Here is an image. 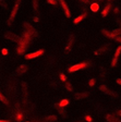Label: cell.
Returning a JSON list of instances; mask_svg holds the SVG:
<instances>
[{
	"mask_svg": "<svg viewBox=\"0 0 121 122\" xmlns=\"http://www.w3.org/2000/svg\"><path fill=\"white\" fill-rule=\"evenodd\" d=\"M85 119H86V120H87V121H88V122H91V121H92V118H91V117H89V116H86V117H85Z\"/></svg>",
	"mask_w": 121,
	"mask_h": 122,
	"instance_id": "31",
	"label": "cell"
},
{
	"mask_svg": "<svg viewBox=\"0 0 121 122\" xmlns=\"http://www.w3.org/2000/svg\"><path fill=\"white\" fill-rule=\"evenodd\" d=\"M0 122H9V121H5V120H0Z\"/></svg>",
	"mask_w": 121,
	"mask_h": 122,
	"instance_id": "36",
	"label": "cell"
},
{
	"mask_svg": "<svg viewBox=\"0 0 121 122\" xmlns=\"http://www.w3.org/2000/svg\"><path fill=\"white\" fill-rule=\"evenodd\" d=\"M0 102H2L3 104H5V105L9 104V102H8V99L5 98V96H3V94L1 93V92H0Z\"/></svg>",
	"mask_w": 121,
	"mask_h": 122,
	"instance_id": "19",
	"label": "cell"
},
{
	"mask_svg": "<svg viewBox=\"0 0 121 122\" xmlns=\"http://www.w3.org/2000/svg\"><path fill=\"white\" fill-rule=\"evenodd\" d=\"M5 37L8 38V39H10V41H14V43H21V41H22V38L19 37L18 35H15V34L11 33V32H7V33L5 34Z\"/></svg>",
	"mask_w": 121,
	"mask_h": 122,
	"instance_id": "5",
	"label": "cell"
},
{
	"mask_svg": "<svg viewBox=\"0 0 121 122\" xmlns=\"http://www.w3.org/2000/svg\"><path fill=\"white\" fill-rule=\"evenodd\" d=\"M43 53H44V50H43V49H39V50L35 51V52H31V53H27V55H25V59H27V60H30V59L37 58V57L42 56Z\"/></svg>",
	"mask_w": 121,
	"mask_h": 122,
	"instance_id": "7",
	"label": "cell"
},
{
	"mask_svg": "<svg viewBox=\"0 0 121 122\" xmlns=\"http://www.w3.org/2000/svg\"><path fill=\"white\" fill-rule=\"evenodd\" d=\"M22 38H24V39H26V41H30L32 38H33V36L31 35L30 33H27L26 30H24V33H23V36H22Z\"/></svg>",
	"mask_w": 121,
	"mask_h": 122,
	"instance_id": "17",
	"label": "cell"
},
{
	"mask_svg": "<svg viewBox=\"0 0 121 122\" xmlns=\"http://www.w3.org/2000/svg\"><path fill=\"white\" fill-rule=\"evenodd\" d=\"M88 64L86 63V62H82V63H78V64H74V66H72L71 68H69L68 71L69 72H75V71H79V70H83V69L87 68Z\"/></svg>",
	"mask_w": 121,
	"mask_h": 122,
	"instance_id": "3",
	"label": "cell"
},
{
	"mask_svg": "<svg viewBox=\"0 0 121 122\" xmlns=\"http://www.w3.org/2000/svg\"><path fill=\"white\" fill-rule=\"evenodd\" d=\"M59 2H60L61 7H62L63 11H64V14H66V16H67V18H70V16H71V13H70V10H69V8H68V5H67L66 1H64V0H59Z\"/></svg>",
	"mask_w": 121,
	"mask_h": 122,
	"instance_id": "8",
	"label": "cell"
},
{
	"mask_svg": "<svg viewBox=\"0 0 121 122\" xmlns=\"http://www.w3.org/2000/svg\"><path fill=\"white\" fill-rule=\"evenodd\" d=\"M99 91L103 92L104 94H106V95H110V96H114V97H117V93L114 91H111V89H109L108 87L106 86V85H100V86L98 87Z\"/></svg>",
	"mask_w": 121,
	"mask_h": 122,
	"instance_id": "6",
	"label": "cell"
},
{
	"mask_svg": "<svg viewBox=\"0 0 121 122\" xmlns=\"http://www.w3.org/2000/svg\"><path fill=\"white\" fill-rule=\"evenodd\" d=\"M84 18H86V12H85V13H83V14H81L80 16H78V18H76V19H74L73 23H74V24H78V23H80L81 21L83 20Z\"/></svg>",
	"mask_w": 121,
	"mask_h": 122,
	"instance_id": "16",
	"label": "cell"
},
{
	"mask_svg": "<svg viewBox=\"0 0 121 122\" xmlns=\"http://www.w3.org/2000/svg\"><path fill=\"white\" fill-rule=\"evenodd\" d=\"M110 8H111V3H107L106 7L104 8L103 12H101V16H106V15L108 14V12L110 11Z\"/></svg>",
	"mask_w": 121,
	"mask_h": 122,
	"instance_id": "14",
	"label": "cell"
},
{
	"mask_svg": "<svg viewBox=\"0 0 121 122\" xmlns=\"http://www.w3.org/2000/svg\"><path fill=\"white\" fill-rule=\"evenodd\" d=\"M91 9H92V11H94V12H96V11L98 10V5H97V3H94V5H92Z\"/></svg>",
	"mask_w": 121,
	"mask_h": 122,
	"instance_id": "23",
	"label": "cell"
},
{
	"mask_svg": "<svg viewBox=\"0 0 121 122\" xmlns=\"http://www.w3.org/2000/svg\"><path fill=\"white\" fill-rule=\"evenodd\" d=\"M60 80H61V81H63V82H66V75H64V74H61V75H60Z\"/></svg>",
	"mask_w": 121,
	"mask_h": 122,
	"instance_id": "29",
	"label": "cell"
},
{
	"mask_svg": "<svg viewBox=\"0 0 121 122\" xmlns=\"http://www.w3.org/2000/svg\"><path fill=\"white\" fill-rule=\"evenodd\" d=\"M115 39H116V41H118V43H120V44H121V37H120V36H117V37L115 38Z\"/></svg>",
	"mask_w": 121,
	"mask_h": 122,
	"instance_id": "30",
	"label": "cell"
},
{
	"mask_svg": "<svg viewBox=\"0 0 121 122\" xmlns=\"http://www.w3.org/2000/svg\"><path fill=\"white\" fill-rule=\"evenodd\" d=\"M7 52H8V50H5H5H3V52H2V53H3V55H5V53H7Z\"/></svg>",
	"mask_w": 121,
	"mask_h": 122,
	"instance_id": "35",
	"label": "cell"
},
{
	"mask_svg": "<svg viewBox=\"0 0 121 122\" xmlns=\"http://www.w3.org/2000/svg\"><path fill=\"white\" fill-rule=\"evenodd\" d=\"M117 83L120 84V85H121V79H117Z\"/></svg>",
	"mask_w": 121,
	"mask_h": 122,
	"instance_id": "33",
	"label": "cell"
},
{
	"mask_svg": "<svg viewBox=\"0 0 121 122\" xmlns=\"http://www.w3.org/2000/svg\"><path fill=\"white\" fill-rule=\"evenodd\" d=\"M120 52H121V46H119L118 48H117V50H116V53H115V58H118L119 55H120Z\"/></svg>",
	"mask_w": 121,
	"mask_h": 122,
	"instance_id": "22",
	"label": "cell"
},
{
	"mask_svg": "<svg viewBox=\"0 0 121 122\" xmlns=\"http://www.w3.org/2000/svg\"><path fill=\"white\" fill-rule=\"evenodd\" d=\"M28 43H30L28 41L22 38V41H21V43H19L18 49H16V51H18L19 55H22V53L26 50V48H27V46H28Z\"/></svg>",
	"mask_w": 121,
	"mask_h": 122,
	"instance_id": "2",
	"label": "cell"
},
{
	"mask_svg": "<svg viewBox=\"0 0 121 122\" xmlns=\"http://www.w3.org/2000/svg\"><path fill=\"white\" fill-rule=\"evenodd\" d=\"M88 96L87 92H84V93H76L75 94V99L76 100H80V99H84Z\"/></svg>",
	"mask_w": 121,
	"mask_h": 122,
	"instance_id": "13",
	"label": "cell"
},
{
	"mask_svg": "<svg viewBox=\"0 0 121 122\" xmlns=\"http://www.w3.org/2000/svg\"><path fill=\"white\" fill-rule=\"evenodd\" d=\"M47 2L50 3V5H57V1H56V0H47Z\"/></svg>",
	"mask_w": 121,
	"mask_h": 122,
	"instance_id": "27",
	"label": "cell"
},
{
	"mask_svg": "<svg viewBox=\"0 0 121 122\" xmlns=\"http://www.w3.org/2000/svg\"><path fill=\"white\" fill-rule=\"evenodd\" d=\"M117 59H118V58H115V57H114V59H112V62H111V66H116V64H117Z\"/></svg>",
	"mask_w": 121,
	"mask_h": 122,
	"instance_id": "28",
	"label": "cell"
},
{
	"mask_svg": "<svg viewBox=\"0 0 121 122\" xmlns=\"http://www.w3.org/2000/svg\"><path fill=\"white\" fill-rule=\"evenodd\" d=\"M24 30H25L27 33H30L32 36H34V37H37V36H38L37 30H36L33 26L31 25V24H28L27 22H24Z\"/></svg>",
	"mask_w": 121,
	"mask_h": 122,
	"instance_id": "4",
	"label": "cell"
},
{
	"mask_svg": "<svg viewBox=\"0 0 121 122\" xmlns=\"http://www.w3.org/2000/svg\"><path fill=\"white\" fill-rule=\"evenodd\" d=\"M80 1H81L82 3H85V5H86V3L89 2V0H80Z\"/></svg>",
	"mask_w": 121,
	"mask_h": 122,
	"instance_id": "32",
	"label": "cell"
},
{
	"mask_svg": "<svg viewBox=\"0 0 121 122\" xmlns=\"http://www.w3.org/2000/svg\"><path fill=\"white\" fill-rule=\"evenodd\" d=\"M55 108L58 110V112H59L60 114H62V116H66V113H67L66 110L63 109V107L59 106V104H55Z\"/></svg>",
	"mask_w": 121,
	"mask_h": 122,
	"instance_id": "15",
	"label": "cell"
},
{
	"mask_svg": "<svg viewBox=\"0 0 121 122\" xmlns=\"http://www.w3.org/2000/svg\"><path fill=\"white\" fill-rule=\"evenodd\" d=\"M66 88L68 89V91H70V92L73 91V87H72V85H71L70 83H66Z\"/></svg>",
	"mask_w": 121,
	"mask_h": 122,
	"instance_id": "24",
	"label": "cell"
},
{
	"mask_svg": "<svg viewBox=\"0 0 121 122\" xmlns=\"http://www.w3.org/2000/svg\"><path fill=\"white\" fill-rule=\"evenodd\" d=\"M34 21H35V22H38L39 20H38V18H34Z\"/></svg>",
	"mask_w": 121,
	"mask_h": 122,
	"instance_id": "34",
	"label": "cell"
},
{
	"mask_svg": "<svg viewBox=\"0 0 121 122\" xmlns=\"http://www.w3.org/2000/svg\"><path fill=\"white\" fill-rule=\"evenodd\" d=\"M32 2H33L34 11H37L38 10V0H32Z\"/></svg>",
	"mask_w": 121,
	"mask_h": 122,
	"instance_id": "20",
	"label": "cell"
},
{
	"mask_svg": "<svg viewBox=\"0 0 121 122\" xmlns=\"http://www.w3.org/2000/svg\"><path fill=\"white\" fill-rule=\"evenodd\" d=\"M74 35H70V37H69V41H68V45H67V47H66V50L68 51V50H71V48H72V45H73V43H74Z\"/></svg>",
	"mask_w": 121,
	"mask_h": 122,
	"instance_id": "12",
	"label": "cell"
},
{
	"mask_svg": "<svg viewBox=\"0 0 121 122\" xmlns=\"http://www.w3.org/2000/svg\"><path fill=\"white\" fill-rule=\"evenodd\" d=\"M95 83H96V81H95V79H91L89 80V86H93V85H95Z\"/></svg>",
	"mask_w": 121,
	"mask_h": 122,
	"instance_id": "26",
	"label": "cell"
},
{
	"mask_svg": "<svg viewBox=\"0 0 121 122\" xmlns=\"http://www.w3.org/2000/svg\"><path fill=\"white\" fill-rule=\"evenodd\" d=\"M67 105H69V100H68V99H63V100H61V102H60L59 106H61V107H66Z\"/></svg>",
	"mask_w": 121,
	"mask_h": 122,
	"instance_id": "21",
	"label": "cell"
},
{
	"mask_svg": "<svg viewBox=\"0 0 121 122\" xmlns=\"http://www.w3.org/2000/svg\"><path fill=\"white\" fill-rule=\"evenodd\" d=\"M0 5L2 8H7V3H5V0H0Z\"/></svg>",
	"mask_w": 121,
	"mask_h": 122,
	"instance_id": "25",
	"label": "cell"
},
{
	"mask_svg": "<svg viewBox=\"0 0 121 122\" xmlns=\"http://www.w3.org/2000/svg\"><path fill=\"white\" fill-rule=\"evenodd\" d=\"M46 121L47 122H57V117L56 116H48L46 118Z\"/></svg>",
	"mask_w": 121,
	"mask_h": 122,
	"instance_id": "18",
	"label": "cell"
},
{
	"mask_svg": "<svg viewBox=\"0 0 121 122\" xmlns=\"http://www.w3.org/2000/svg\"><path fill=\"white\" fill-rule=\"evenodd\" d=\"M27 71V66L26 64H21L16 70H15V75H22Z\"/></svg>",
	"mask_w": 121,
	"mask_h": 122,
	"instance_id": "9",
	"label": "cell"
},
{
	"mask_svg": "<svg viewBox=\"0 0 121 122\" xmlns=\"http://www.w3.org/2000/svg\"><path fill=\"white\" fill-rule=\"evenodd\" d=\"M106 120L107 122H121V120L119 118H117L116 116H114V114H107Z\"/></svg>",
	"mask_w": 121,
	"mask_h": 122,
	"instance_id": "10",
	"label": "cell"
},
{
	"mask_svg": "<svg viewBox=\"0 0 121 122\" xmlns=\"http://www.w3.org/2000/svg\"><path fill=\"white\" fill-rule=\"evenodd\" d=\"M101 33L104 34V35L106 36V37H108V38H111V39H115V38L117 37L116 35H115L112 32H109V30H105V28H103L101 30Z\"/></svg>",
	"mask_w": 121,
	"mask_h": 122,
	"instance_id": "11",
	"label": "cell"
},
{
	"mask_svg": "<svg viewBox=\"0 0 121 122\" xmlns=\"http://www.w3.org/2000/svg\"><path fill=\"white\" fill-rule=\"evenodd\" d=\"M20 3H21V0H16L14 8H13L12 12H11V14H10V18L8 20V24H9V25H11L12 21L15 19V15H16V13H18V11H19V8H20Z\"/></svg>",
	"mask_w": 121,
	"mask_h": 122,
	"instance_id": "1",
	"label": "cell"
}]
</instances>
